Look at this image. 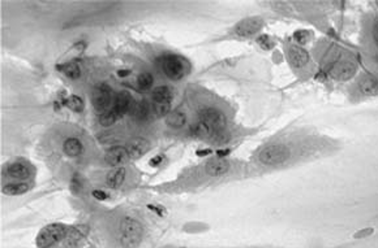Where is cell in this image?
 I'll list each match as a JSON object with an SVG mask.
<instances>
[{
    "label": "cell",
    "mask_w": 378,
    "mask_h": 248,
    "mask_svg": "<svg viewBox=\"0 0 378 248\" xmlns=\"http://www.w3.org/2000/svg\"><path fill=\"white\" fill-rule=\"evenodd\" d=\"M125 169L119 166V168H115V169L110 172L106 178V183H107L108 187H111V189H118L120 186L123 185L124 179H125Z\"/></svg>",
    "instance_id": "obj_16"
},
{
    "label": "cell",
    "mask_w": 378,
    "mask_h": 248,
    "mask_svg": "<svg viewBox=\"0 0 378 248\" xmlns=\"http://www.w3.org/2000/svg\"><path fill=\"white\" fill-rule=\"evenodd\" d=\"M132 106H133V99L128 92L125 91H121L120 94H118L115 99V106H114V109L119 116L127 113L128 110H131Z\"/></svg>",
    "instance_id": "obj_14"
},
{
    "label": "cell",
    "mask_w": 378,
    "mask_h": 248,
    "mask_svg": "<svg viewBox=\"0 0 378 248\" xmlns=\"http://www.w3.org/2000/svg\"><path fill=\"white\" fill-rule=\"evenodd\" d=\"M265 26V20L259 16H252L239 21L234 28V33L240 38H251Z\"/></svg>",
    "instance_id": "obj_8"
},
{
    "label": "cell",
    "mask_w": 378,
    "mask_h": 248,
    "mask_svg": "<svg viewBox=\"0 0 378 248\" xmlns=\"http://www.w3.org/2000/svg\"><path fill=\"white\" fill-rule=\"evenodd\" d=\"M228 169H230V162L219 158L209 161L206 165V173L213 177H220L223 174H226Z\"/></svg>",
    "instance_id": "obj_13"
},
{
    "label": "cell",
    "mask_w": 378,
    "mask_h": 248,
    "mask_svg": "<svg viewBox=\"0 0 378 248\" xmlns=\"http://www.w3.org/2000/svg\"><path fill=\"white\" fill-rule=\"evenodd\" d=\"M3 194L5 195H11V196H15V195H22V194L28 193L29 191V185L28 183H24V182H16V183H8L5 185L3 189H1Z\"/></svg>",
    "instance_id": "obj_22"
},
{
    "label": "cell",
    "mask_w": 378,
    "mask_h": 248,
    "mask_svg": "<svg viewBox=\"0 0 378 248\" xmlns=\"http://www.w3.org/2000/svg\"><path fill=\"white\" fill-rule=\"evenodd\" d=\"M362 43L366 56L378 55V13L366 17L362 28Z\"/></svg>",
    "instance_id": "obj_7"
},
{
    "label": "cell",
    "mask_w": 378,
    "mask_h": 248,
    "mask_svg": "<svg viewBox=\"0 0 378 248\" xmlns=\"http://www.w3.org/2000/svg\"><path fill=\"white\" fill-rule=\"evenodd\" d=\"M366 61L370 65L372 71H378V55L377 56H366Z\"/></svg>",
    "instance_id": "obj_32"
},
{
    "label": "cell",
    "mask_w": 378,
    "mask_h": 248,
    "mask_svg": "<svg viewBox=\"0 0 378 248\" xmlns=\"http://www.w3.org/2000/svg\"><path fill=\"white\" fill-rule=\"evenodd\" d=\"M118 118H119V114L116 113L115 109L112 108V109L106 110L103 113H100L99 124L102 126H111V125L115 124Z\"/></svg>",
    "instance_id": "obj_24"
},
{
    "label": "cell",
    "mask_w": 378,
    "mask_h": 248,
    "mask_svg": "<svg viewBox=\"0 0 378 248\" xmlns=\"http://www.w3.org/2000/svg\"><path fill=\"white\" fill-rule=\"evenodd\" d=\"M82 150H84L82 143H81L77 138L65 139V142H64L63 144L64 154L67 155V156H69V158H77V156H80Z\"/></svg>",
    "instance_id": "obj_17"
},
{
    "label": "cell",
    "mask_w": 378,
    "mask_h": 248,
    "mask_svg": "<svg viewBox=\"0 0 378 248\" xmlns=\"http://www.w3.org/2000/svg\"><path fill=\"white\" fill-rule=\"evenodd\" d=\"M127 150L128 152H129V156H132V158H139V156H142V155L146 152L147 142L141 138L135 139V141L129 142V144L127 146Z\"/></svg>",
    "instance_id": "obj_20"
},
{
    "label": "cell",
    "mask_w": 378,
    "mask_h": 248,
    "mask_svg": "<svg viewBox=\"0 0 378 248\" xmlns=\"http://www.w3.org/2000/svg\"><path fill=\"white\" fill-rule=\"evenodd\" d=\"M294 40L295 43L304 47V44H307L311 40V33L307 30H298L294 33Z\"/></svg>",
    "instance_id": "obj_27"
},
{
    "label": "cell",
    "mask_w": 378,
    "mask_h": 248,
    "mask_svg": "<svg viewBox=\"0 0 378 248\" xmlns=\"http://www.w3.org/2000/svg\"><path fill=\"white\" fill-rule=\"evenodd\" d=\"M149 208H150L151 211H154L156 213H158L159 216H162V214H163V209L160 208V207L158 208V207H156V205H149Z\"/></svg>",
    "instance_id": "obj_38"
},
{
    "label": "cell",
    "mask_w": 378,
    "mask_h": 248,
    "mask_svg": "<svg viewBox=\"0 0 378 248\" xmlns=\"http://www.w3.org/2000/svg\"><path fill=\"white\" fill-rule=\"evenodd\" d=\"M58 69H59L64 75H67L68 78H71V79L80 78L81 69L80 67H79V64H76V63L63 64V65H59Z\"/></svg>",
    "instance_id": "obj_23"
},
{
    "label": "cell",
    "mask_w": 378,
    "mask_h": 248,
    "mask_svg": "<svg viewBox=\"0 0 378 248\" xmlns=\"http://www.w3.org/2000/svg\"><path fill=\"white\" fill-rule=\"evenodd\" d=\"M154 110L158 116H167L171 112V102L167 103H154Z\"/></svg>",
    "instance_id": "obj_28"
},
{
    "label": "cell",
    "mask_w": 378,
    "mask_h": 248,
    "mask_svg": "<svg viewBox=\"0 0 378 248\" xmlns=\"http://www.w3.org/2000/svg\"><path fill=\"white\" fill-rule=\"evenodd\" d=\"M153 82H154V78H153V75H151L150 73H147V71H143V73H141V74L137 77V86H139V90H149V89L153 86Z\"/></svg>",
    "instance_id": "obj_26"
},
{
    "label": "cell",
    "mask_w": 378,
    "mask_h": 248,
    "mask_svg": "<svg viewBox=\"0 0 378 248\" xmlns=\"http://www.w3.org/2000/svg\"><path fill=\"white\" fill-rule=\"evenodd\" d=\"M286 57L288 60V64L292 68V71L301 74H308L313 73L317 68L316 60L312 57L309 52L296 43H290L286 47Z\"/></svg>",
    "instance_id": "obj_4"
},
{
    "label": "cell",
    "mask_w": 378,
    "mask_h": 248,
    "mask_svg": "<svg viewBox=\"0 0 378 248\" xmlns=\"http://www.w3.org/2000/svg\"><path fill=\"white\" fill-rule=\"evenodd\" d=\"M257 42H259V44L261 46L262 48H265V50H270L273 46H274V42L269 38L267 35H261L257 38Z\"/></svg>",
    "instance_id": "obj_31"
},
{
    "label": "cell",
    "mask_w": 378,
    "mask_h": 248,
    "mask_svg": "<svg viewBox=\"0 0 378 248\" xmlns=\"http://www.w3.org/2000/svg\"><path fill=\"white\" fill-rule=\"evenodd\" d=\"M129 74H131V71H129V69H120V71H116V75H118V77H120V78L128 77Z\"/></svg>",
    "instance_id": "obj_36"
},
{
    "label": "cell",
    "mask_w": 378,
    "mask_h": 248,
    "mask_svg": "<svg viewBox=\"0 0 378 248\" xmlns=\"http://www.w3.org/2000/svg\"><path fill=\"white\" fill-rule=\"evenodd\" d=\"M162 69H163L164 74L167 75L170 79H174V81L183 78L184 73H185L183 61L175 55L167 56V57L163 60Z\"/></svg>",
    "instance_id": "obj_10"
},
{
    "label": "cell",
    "mask_w": 378,
    "mask_h": 248,
    "mask_svg": "<svg viewBox=\"0 0 378 248\" xmlns=\"http://www.w3.org/2000/svg\"><path fill=\"white\" fill-rule=\"evenodd\" d=\"M210 131L213 130L202 121L197 122L195 126H193V133H195L196 135H199V137H206V135H209Z\"/></svg>",
    "instance_id": "obj_30"
},
{
    "label": "cell",
    "mask_w": 378,
    "mask_h": 248,
    "mask_svg": "<svg viewBox=\"0 0 378 248\" xmlns=\"http://www.w3.org/2000/svg\"><path fill=\"white\" fill-rule=\"evenodd\" d=\"M142 239V226L131 217H124L120 222V244L123 248H137Z\"/></svg>",
    "instance_id": "obj_5"
},
{
    "label": "cell",
    "mask_w": 378,
    "mask_h": 248,
    "mask_svg": "<svg viewBox=\"0 0 378 248\" xmlns=\"http://www.w3.org/2000/svg\"><path fill=\"white\" fill-rule=\"evenodd\" d=\"M128 158H129V152H128L127 147L116 146L110 148V150L106 152L104 160L111 166L119 168V165H121V164L127 161Z\"/></svg>",
    "instance_id": "obj_12"
},
{
    "label": "cell",
    "mask_w": 378,
    "mask_h": 248,
    "mask_svg": "<svg viewBox=\"0 0 378 248\" xmlns=\"http://www.w3.org/2000/svg\"><path fill=\"white\" fill-rule=\"evenodd\" d=\"M163 155H156L154 158L150 159V161H149V165L153 166V168H156V166H159L162 162H163Z\"/></svg>",
    "instance_id": "obj_33"
},
{
    "label": "cell",
    "mask_w": 378,
    "mask_h": 248,
    "mask_svg": "<svg viewBox=\"0 0 378 248\" xmlns=\"http://www.w3.org/2000/svg\"><path fill=\"white\" fill-rule=\"evenodd\" d=\"M135 116L139 120H145L149 116V106L145 102L139 103L135 108Z\"/></svg>",
    "instance_id": "obj_29"
},
{
    "label": "cell",
    "mask_w": 378,
    "mask_h": 248,
    "mask_svg": "<svg viewBox=\"0 0 378 248\" xmlns=\"http://www.w3.org/2000/svg\"><path fill=\"white\" fill-rule=\"evenodd\" d=\"M88 226L81 225V226H76L72 230H69L67 235V246L68 247H75L80 243L81 240L84 239L85 236L88 235Z\"/></svg>",
    "instance_id": "obj_15"
},
{
    "label": "cell",
    "mask_w": 378,
    "mask_h": 248,
    "mask_svg": "<svg viewBox=\"0 0 378 248\" xmlns=\"http://www.w3.org/2000/svg\"><path fill=\"white\" fill-rule=\"evenodd\" d=\"M110 100H111V90H110V87L102 83L93 92V106H94L96 110L103 113V112L107 110L108 106H110Z\"/></svg>",
    "instance_id": "obj_11"
},
{
    "label": "cell",
    "mask_w": 378,
    "mask_h": 248,
    "mask_svg": "<svg viewBox=\"0 0 378 248\" xmlns=\"http://www.w3.org/2000/svg\"><path fill=\"white\" fill-rule=\"evenodd\" d=\"M315 60L323 74L334 82H350L358 74V57L346 48L329 40H321L316 46Z\"/></svg>",
    "instance_id": "obj_2"
},
{
    "label": "cell",
    "mask_w": 378,
    "mask_h": 248,
    "mask_svg": "<svg viewBox=\"0 0 378 248\" xmlns=\"http://www.w3.org/2000/svg\"><path fill=\"white\" fill-rule=\"evenodd\" d=\"M151 98H153V102L154 103L171 102L172 91L171 89L167 86H159L154 89L153 94H151Z\"/></svg>",
    "instance_id": "obj_21"
},
{
    "label": "cell",
    "mask_w": 378,
    "mask_h": 248,
    "mask_svg": "<svg viewBox=\"0 0 378 248\" xmlns=\"http://www.w3.org/2000/svg\"><path fill=\"white\" fill-rule=\"evenodd\" d=\"M339 142L318 131H301L290 141L271 142L256 155V161L265 168H282L294 161L318 160L335 154Z\"/></svg>",
    "instance_id": "obj_1"
},
{
    "label": "cell",
    "mask_w": 378,
    "mask_h": 248,
    "mask_svg": "<svg viewBox=\"0 0 378 248\" xmlns=\"http://www.w3.org/2000/svg\"><path fill=\"white\" fill-rule=\"evenodd\" d=\"M7 173L9 177L17 178V179H26L30 176V169L28 165H25L22 162H13L7 168Z\"/></svg>",
    "instance_id": "obj_18"
},
{
    "label": "cell",
    "mask_w": 378,
    "mask_h": 248,
    "mask_svg": "<svg viewBox=\"0 0 378 248\" xmlns=\"http://www.w3.org/2000/svg\"><path fill=\"white\" fill-rule=\"evenodd\" d=\"M65 106L73 112H82L84 110V100L79 95H71L65 100Z\"/></svg>",
    "instance_id": "obj_25"
},
{
    "label": "cell",
    "mask_w": 378,
    "mask_h": 248,
    "mask_svg": "<svg viewBox=\"0 0 378 248\" xmlns=\"http://www.w3.org/2000/svg\"><path fill=\"white\" fill-rule=\"evenodd\" d=\"M228 154H230V150H228V148H227V150H219V151H217V158L223 159Z\"/></svg>",
    "instance_id": "obj_37"
},
{
    "label": "cell",
    "mask_w": 378,
    "mask_h": 248,
    "mask_svg": "<svg viewBox=\"0 0 378 248\" xmlns=\"http://www.w3.org/2000/svg\"><path fill=\"white\" fill-rule=\"evenodd\" d=\"M201 121L205 122L213 131H222L227 125V117L215 108H205L199 112Z\"/></svg>",
    "instance_id": "obj_9"
},
{
    "label": "cell",
    "mask_w": 378,
    "mask_h": 248,
    "mask_svg": "<svg viewBox=\"0 0 378 248\" xmlns=\"http://www.w3.org/2000/svg\"><path fill=\"white\" fill-rule=\"evenodd\" d=\"M92 195L94 197H96L97 200H107V197L108 195L104 191H102V190H94L92 193Z\"/></svg>",
    "instance_id": "obj_34"
},
{
    "label": "cell",
    "mask_w": 378,
    "mask_h": 248,
    "mask_svg": "<svg viewBox=\"0 0 378 248\" xmlns=\"http://www.w3.org/2000/svg\"><path fill=\"white\" fill-rule=\"evenodd\" d=\"M166 122H167L168 126L174 127V129H180V127H183L185 125L187 116L181 110H171L166 116Z\"/></svg>",
    "instance_id": "obj_19"
},
{
    "label": "cell",
    "mask_w": 378,
    "mask_h": 248,
    "mask_svg": "<svg viewBox=\"0 0 378 248\" xmlns=\"http://www.w3.org/2000/svg\"><path fill=\"white\" fill-rule=\"evenodd\" d=\"M211 154H213V151H211L210 148H205V150L196 151V155H197V156H201V158H203V156H207V155H211Z\"/></svg>",
    "instance_id": "obj_35"
},
{
    "label": "cell",
    "mask_w": 378,
    "mask_h": 248,
    "mask_svg": "<svg viewBox=\"0 0 378 248\" xmlns=\"http://www.w3.org/2000/svg\"><path fill=\"white\" fill-rule=\"evenodd\" d=\"M348 95L352 102L378 96V74L374 71H358L348 87Z\"/></svg>",
    "instance_id": "obj_3"
},
{
    "label": "cell",
    "mask_w": 378,
    "mask_h": 248,
    "mask_svg": "<svg viewBox=\"0 0 378 248\" xmlns=\"http://www.w3.org/2000/svg\"><path fill=\"white\" fill-rule=\"evenodd\" d=\"M374 73H376V74H378V71H374Z\"/></svg>",
    "instance_id": "obj_39"
},
{
    "label": "cell",
    "mask_w": 378,
    "mask_h": 248,
    "mask_svg": "<svg viewBox=\"0 0 378 248\" xmlns=\"http://www.w3.org/2000/svg\"><path fill=\"white\" fill-rule=\"evenodd\" d=\"M69 229L63 224H50L44 226L37 235L36 243L40 248H51L61 239L67 238Z\"/></svg>",
    "instance_id": "obj_6"
}]
</instances>
